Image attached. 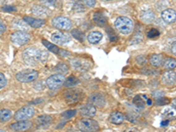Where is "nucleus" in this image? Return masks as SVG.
Segmentation results:
<instances>
[{
  "instance_id": "34",
  "label": "nucleus",
  "mask_w": 176,
  "mask_h": 132,
  "mask_svg": "<svg viewBox=\"0 0 176 132\" xmlns=\"http://www.w3.org/2000/svg\"><path fill=\"white\" fill-rule=\"evenodd\" d=\"M56 70L60 71V73H65L66 71H68V66L65 63H58L56 66Z\"/></svg>"
},
{
  "instance_id": "29",
  "label": "nucleus",
  "mask_w": 176,
  "mask_h": 132,
  "mask_svg": "<svg viewBox=\"0 0 176 132\" xmlns=\"http://www.w3.org/2000/svg\"><path fill=\"white\" fill-rule=\"evenodd\" d=\"M42 44H43L48 49H49V50L51 52H53V53H55V54H59L60 49H59L56 45H54V44H52L50 42L47 41L46 40H42Z\"/></svg>"
},
{
  "instance_id": "42",
  "label": "nucleus",
  "mask_w": 176,
  "mask_h": 132,
  "mask_svg": "<svg viewBox=\"0 0 176 132\" xmlns=\"http://www.w3.org/2000/svg\"><path fill=\"white\" fill-rule=\"evenodd\" d=\"M58 55H60V56H62V57H67V56L70 55V52L66 51V50H63V49H60Z\"/></svg>"
},
{
  "instance_id": "13",
  "label": "nucleus",
  "mask_w": 176,
  "mask_h": 132,
  "mask_svg": "<svg viewBox=\"0 0 176 132\" xmlns=\"http://www.w3.org/2000/svg\"><path fill=\"white\" fill-rule=\"evenodd\" d=\"M161 80L165 85H173L176 81V73L173 70H168L163 73Z\"/></svg>"
},
{
  "instance_id": "38",
  "label": "nucleus",
  "mask_w": 176,
  "mask_h": 132,
  "mask_svg": "<svg viewBox=\"0 0 176 132\" xmlns=\"http://www.w3.org/2000/svg\"><path fill=\"white\" fill-rule=\"evenodd\" d=\"M1 10L6 12H15V11H16V8H15V6H5L1 8Z\"/></svg>"
},
{
  "instance_id": "35",
  "label": "nucleus",
  "mask_w": 176,
  "mask_h": 132,
  "mask_svg": "<svg viewBox=\"0 0 176 132\" xmlns=\"http://www.w3.org/2000/svg\"><path fill=\"white\" fill-rule=\"evenodd\" d=\"M76 115V110L75 109H71V110H67L64 113H62V117L66 118V119H70L71 117H73L74 115Z\"/></svg>"
},
{
  "instance_id": "28",
  "label": "nucleus",
  "mask_w": 176,
  "mask_h": 132,
  "mask_svg": "<svg viewBox=\"0 0 176 132\" xmlns=\"http://www.w3.org/2000/svg\"><path fill=\"white\" fill-rule=\"evenodd\" d=\"M79 83V79H77L74 76H71V77H69L66 80L64 81L63 84H64V86H66V87H71V86H76V85H78Z\"/></svg>"
},
{
  "instance_id": "40",
  "label": "nucleus",
  "mask_w": 176,
  "mask_h": 132,
  "mask_svg": "<svg viewBox=\"0 0 176 132\" xmlns=\"http://www.w3.org/2000/svg\"><path fill=\"white\" fill-rule=\"evenodd\" d=\"M83 4L88 7H93L96 4V0H82Z\"/></svg>"
},
{
  "instance_id": "32",
  "label": "nucleus",
  "mask_w": 176,
  "mask_h": 132,
  "mask_svg": "<svg viewBox=\"0 0 176 132\" xmlns=\"http://www.w3.org/2000/svg\"><path fill=\"white\" fill-rule=\"evenodd\" d=\"M84 4L83 2L81 3V1H77L75 4H74L73 9L76 11L77 12H82L85 11V7H84Z\"/></svg>"
},
{
  "instance_id": "2",
  "label": "nucleus",
  "mask_w": 176,
  "mask_h": 132,
  "mask_svg": "<svg viewBox=\"0 0 176 132\" xmlns=\"http://www.w3.org/2000/svg\"><path fill=\"white\" fill-rule=\"evenodd\" d=\"M114 27L123 35L131 34L133 30V22L130 18L121 16L118 17L114 21Z\"/></svg>"
},
{
  "instance_id": "23",
  "label": "nucleus",
  "mask_w": 176,
  "mask_h": 132,
  "mask_svg": "<svg viewBox=\"0 0 176 132\" xmlns=\"http://www.w3.org/2000/svg\"><path fill=\"white\" fill-rule=\"evenodd\" d=\"M163 116L167 120H173L176 118V109L173 108H166L163 111Z\"/></svg>"
},
{
  "instance_id": "9",
  "label": "nucleus",
  "mask_w": 176,
  "mask_h": 132,
  "mask_svg": "<svg viewBox=\"0 0 176 132\" xmlns=\"http://www.w3.org/2000/svg\"><path fill=\"white\" fill-rule=\"evenodd\" d=\"M29 39H30V35L24 31H17V32H14L13 34H11V41L17 45H20V46L28 43Z\"/></svg>"
},
{
  "instance_id": "19",
  "label": "nucleus",
  "mask_w": 176,
  "mask_h": 132,
  "mask_svg": "<svg viewBox=\"0 0 176 132\" xmlns=\"http://www.w3.org/2000/svg\"><path fill=\"white\" fill-rule=\"evenodd\" d=\"M124 121V115L120 112H113L109 116V121L114 124H121Z\"/></svg>"
},
{
  "instance_id": "39",
  "label": "nucleus",
  "mask_w": 176,
  "mask_h": 132,
  "mask_svg": "<svg viewBox=\"0 0 176 132\" xmlns=\"http://www.w3.org/2000/svg\"><path fill=\"white\" fill-rule=\"evenodd\" d=\"M169 102V100L168 99H165L164 97H160L159 99H157V100H156V103L157 105H165V104H167Z\"/></svg>"
},
{
  "instance_id": "11",
  "label": "nucleus",
  "mask_w": 176,
  "mask_h": 132,
  "mask_svg": "<svg viewBox=\"0 0 176 132\" xmlns=\"http://www.w3.org/2000/svg\"><path fill=\"white\" fill-rule=\"evenodd\" d=\"M88 102H89V104H92L93 106L101 108L106 103V100L101 93L95 92V93H92L91 96L88 98Z\"/></svg>"
},
{
  "instance_id": "30",
  "label": "nucleus",
  "mask_w": 176,
  "mask_h": 132,
  "mask_svg": "<svg viewBox=\"0 0 176 132\" xmlns=\"http://www.w3.org/2000/svg\"><path fill=\"white\" fill-rule=\"evenodd\" d=\"M133 103L136 105L137 108H144V100H143V98L140 95H136L133 99Z\"/></svg>"
},
{
  "instance_id": "45",
  "label": "nucleus",
  "mask_w": 176,
  "mask_h": 132,
  "mask_svg": "<svg viewBox=\"0 0 176 132\" xmlns=\"http://www.w3.org/2000/svg\"><path fill=\"white\" fill-rule=\"evenodd\" d=\"M146 101H147L148 105H152V100H151L150 99H147V100H146Z\"/></svg>"
},
{
  "instance_id": "4",
  "label": "nucleus",
  "mask_w": 176,
  "mask_h": 132,
  "mask_svg": "<svg viewBox=\"0 0 176 132\" xmlns=\"http://www.w3.org/2000/svg\"><path fill=\"white\" fill-rule=\"evenodd\" d=\"M39 72L33 69H28L21 70L16 74V79L21 83H28L35 80L38 78Z\"/></svg>"
},
{
  "instance_id": "21",
  "label": "nucleus",
  "mask_w": 176,
  "mask_h": 132,
  "mask_svg": "<svg viewBox=\"0 0 176 132\" xmlns=\"http://www.w3.org/2000/svg\"><path fill=\"white\" fill-rule=\"evenodd\" d=\"M149 61H150L152 65H153L155 67H158L164 63V57L161 54H153L150 57Z\"/></svg>"
},
{
  "instance_id": "20",
  "label": "nucleus",
  "mask_w": 176,
  "mask_h": 132,
  "mask_svg": "<svg viewBox=\"0 0 176 132\" xmlns=\"http://www.w3.org/2000/svg\"><path fill=\"white\" fill-rule=\"evenodd\" d=\"M33 13L39 17H47L49 14V11L42 6H36L33 8Z\"/></svg>"
},
{
  "instance_id": "16",
  "label": "nucleus",
  "mask_w": 176,
  "mask_h": 132,
  "mask_svg": "<svg viewBox=\"0 0 176 132\" xmlns=\"http://www.w3.org/2000/svg\"><path fill=\"white\" fill-rule=\"evenodd\" d=\"M23 20L27 24H28L30 27L37 28H40L41 26H43L45 24V20L41 19H34V18L28 17V16H25L23 18Z\"/></svg>"
},
{
  "instance_id": "41",
  "label": "nucleus",
  "mask_w": 176,
  "mask_h": 132,
  "mask_svg": "<svg viewBox=\"0 0 176 132\" xmlns=\"http://www.w3.org/2000/svg\"><path fill=\"white\" fill-rule=\"evenodd\" d=\"M6 30V26L5 22L0 19V34H3Z\"/></svg>"
},
{
  "instance_id": "44",
  "label": "nucleus",
  "mask_w": 176,
  "mask_h": 132,
  "mask_svg": "<svg viewBox=\"0 0 176 132\" xmlns=\"http://www.w3.org/2000/svg\"><path fill=\"white\" fill-rule=\"evenodd\" d=\"M168 122H169V120H166L165 121H163L162 122H161V126H167L168 125Z\"/></svg>"
},
{
  "instance_id": "31",
  "label": "nucleus",
  "mask_w": 176,
  "mask_h": 132,
  "mask_svg": "<svg viewBox=\"0 0 176 132\" xmlns=\"http://www.w3.org/2000/svg\"><path fill=\"white\" fill-rule=\"evenodd\" d=\"M147 36L150 39H156L157 37L159 36V31L155 28L150 29L147 32Z\"/></svg>"
},
{
  "instance_id": "3",
  "label": "nucleus",
  "mask_w": 176,
  "mask_h": 132,
  "mask_svg": "<svg viewBox=\"0 0 176 132\" xmlns=\"http://www.w3.org/2000/svg\"><path fill=\"white\" fill-rule=\"evenodd\" d=\"M62 96H63L65 101H66L67 103H78V102H79L80 100H83V98H84V92H82L80 89H78V88L67 89V90H65V91L63 92Z\"/></svg>"
},
{
  "instance_id": "27",
  "label": "nucleus",
  "mask_w": 176,
  "mask_h": 132,
  "mask_svg": "<svg viewBox=\"0 0 176 132\" xmlns=\"http://www.w3.org/2000/svg\"><path fill=\"white\" fill-rule=\"evenodd\" d=\"M94 21H95V23L97 25H99V26H102L104 24L106 23V21H107V19H106V17L104 16V14H103L102 12H96L95 14H94Z\"/></svg>"
},
{
  "instance_id": "17",
  "label": "nucleus",
  "mask_w": 176,
  "mask_h": 132,
  "mask_svg": "<svg viewBox=\"0 0 176 132\" xmlns=\"http://www.w3.org/2000/svg\"><path fill=\"white\" fill-rule=\"evenodd\" d=\"M80 114L85 117H93L96 114V108L92 104L85 105L80 109Z\"/></svg>"
},
{
  "instance_id": "6",
  "label": "nucleus",
  "mask_w": 176,
  "mask_h": 132,
  "mask_svg": "<svg viewBox=\"0 0 176 132\" xmlns=\"http://www.w3.org/2000/svg\"><path fill=\"white\" fill-rule=\"evenodd\" d=\"M64 81H65V79H64L63 75H62L61 73H57V74H54L50 76L46 80V84H47V86L49 89L56 90L57 88H59L62 85H63Z\"/></svg>"
},
{
  "instance_id": "37",
  "label": "nucleus",
  "mask_w": 176,
  "mask_h": 132,
  "mask_svg": "<svg viewBox=\"0 0 176 132\" xmlns=\"http://www.w3.org/2000/svg\"><path fill=\"white\" fill-rule=\"evenodd\" d=\"M7 84V79H6V76L0 72V89H2L3 87H5Z\"/></svg>"
},
{
  "instance_id": "24",
  "label": "nucleus",
  "mask_w": 176,
  "mask_h": 132,
  "mask_svg": "<svg viewBox=\"0 0 176 132\" xmlns=\"http://www.w3.org/2000/svg\"><path fill=\"white\" fill-rule=\"evenodd\" d=\"M12 116L11 110L9 109H1L0 110V121L6 122L10 120Z\"/></svg>"
},
{
  "instance_id": "12",
  "label": "nucleus",
  "mask_w": 176,
  "mask_h": 132,
  "mask_svg": "<svg viewBox=\"0 0 176 132\" xmlns=\"http://www.w3.org/2000/svg\"><path fill=\"white\" fill-rule=\"evenodd\" d=\"M32 127V123L28 120L18 121L17 122L11 123L10 125V129L14 131H23L29 130Z\"/></svg>"
},
{
  "instance_id": "14",
  "label": "nucleus",
  "mask_w": 176,
  "mask_h": 132,
  "mask_svg": "<svg viewBox=\"0 0 176 132\" xmlns=\"http://www.w3.org/2000/svg\"><path fill=\"white\" fill-rule=\"evenodd\" d=\"M161 17L166 23H174L176 20V12L173 9H165L161 13Z\"/></svg>"
},
{
  "instance_id": "15",
  "label": "nucleus",
  "mask_w": 176,
  "mask_h": 132,
  "mask_svg": "<svg viewBox=\"0 0 176 132\" xmlns=\"http://www.w3.org/2000/svg\"><path fill=\"white\" fill-rule=\"evenodd\" d=\"M51 40L57 44H63V43L70 41V36L63 33L56 32L51 35Z\"/></svg>"
},
{
  "instance_id": "7",
  "label": "nucleus",
  "mask_w": 176,
  "mask_h": 132,
  "mask_svg": "<svg viewBox=\"0 0 176 132\" xmlns=\"http://www.w3.org/2000/svg\"><path fill=\"white\" fill-rule=\"evenodd\" d=\"M34 115V109L30 106L23 107L20 109H19L17 112L14 114L13 118L16 121L28 120L29 118L33 117Z\"/></svg>"
},
{
  "instance_id": "8",
  "label": "nucleus",
  "mask_w": 176,
  "mask_h": 132,
  "mask_svg": "<svg viewBox=\"0 0 176 132\" xmlns=\"http://www.w3.org/2000/svg\"><path fill=\"white\" fill-rule=\"evenodd\" d=\"M71 67L79 71H85L91 67L92 63L88 59L85 58H74L71 61Z\"/></svg>"
},
{
  "instance_id": "5",
  "label": "nucleus",
  "mask_w": 176,
  "mask_h": 132,
  "mask_svg": "<svg viewBox=\"0 0 176 132\" xmlns=\"http://www.w3.org/2000/svg\"><path fill=\"white\" fill-rule=\"evenodd\" d=\"M78 127L82 131H97L100 129L99 123L96 121L90 118H84L79 121Z\"/></svg>"
},
{
  "instance_id": "33",
  "label": "nucleus",
  "mask_w": 176,
  "mask_h": 132,
  "mask_svg": "<svg viewBox=\"0 0 176 132\" xmlns=\"http://www.w3.org/2000/svg\"><path fill=\"white\" fill-rule=\"evenodd\" d=\"M71 35H73L74 38H76L77 40H80V41H82V40H84V35H83V33H82L81 31H79V29H74V30H72Z\"/></svg>"
},
{
  "instance_id": "25",
  "label": "nucleus",
  "mask_w": 176,
  "mask_h": 132,
  "mask_svg": "<svg viewBox=\"0 0 176 132\" xmlns=\"http://www.w3.org/2000/svg\"><path fill=\"white\" fill-rule=\"evenodd\" d=\"M154 13L152 11H145L141 14V19L146 23H151L154 20Z\"/></svg>"
},
{
  "instance_id": "18",
  "label": "nucleus",
  "mask_w": 176,
  "mask_h": 132,
  "mask_svg": "<svg viewBox=\"0 0 176 132\" xmlns=\"http://www.w3.org/2000/svg\"><path fill=\"white\" fill-rule=\"evenodd\" d=\"M102 34L99 31H93V32H91L88 36H87V40L88 41L92 43V44H97L99 43L101 39H102Z\"/></svg>"
},
{
  "instance_id": "26",
  "label": "nucleus",
  "mask_w": 176,
  "mask_h": 132,
  "mask_svg": "<svg viewBox=\"0 0 176 132\" xmlns=\"http://www.w3.org/2000/svg\"><path fill=\"white\" fill-rule=\"evenodd\" d=\"M164 67L166 70H174L176 68V59L168 57L164 60Z\"/></svg>"
},
{
  "instance_id": "1",
  "label": "nucleus",
  "mask_w": 176,
  "mask_h": 132,
  "mask_svg": "<svg viewBox=\"0 0 176 132\" xmlns=\"http://www.w3.org/2000/svg\"><path fill=\"white\" fill-rule=\"evenodd\" d=\"M23 59L29 65H34L38 63H42L47 60L48 53L37 48H28L22 54Z\"/></svg>"
},
{
  "instance_id": "43",
  "label": "nucleus",
  "mask_w": 176,
  "mask_h": 132,
  "mask_svg": "<svg viewBox=\"0 0 176 132\" xmlns=\"http://www.w3.org/2000/svg\"><path fill=\"white\" fill-rule=\"evenodd\" d=\"M172 52L176 56V41H174V42L172 44Z\"/></svg>"
},
{
  "instance_id": "10",
  "label": "nucleus",
  "mask_w": 176,
  "mask_h": 132,
  "mask_svg": "<svg viewBox=\"0 0 176 132\" xmlns=\"http://www.w3.org/2000/svg\"><path fill=\"white\" fill-rule=\"evenodd\" d=\"M52 24L55 28L60 30H69L71 28V19L66 17L58 16L52 19Z\"/></svg>"
},
{
  "instance_id": "22",
  "label": "nucleus",
  "mask_w": 176,
  "mask_h": 132,
  "mask_svg": "<svg viewBox=\"0 0 176 132\" xmlns=\"http://www.w3.org/2000/svg\"><path fill=\"white\" fill-rule=\"evenodd\" d=\"M51 117H50L49 115H40V116H38V118L36 119L38 126L41 127L49 125V124L51 122Z\"/></svg>"
},
{
  "instance_id": "46",
  "label": "nucleus",
  "mask_w": 176,
  "mask_h": 132,
  "mask_svg": "<svg viewBox=\"0 0 176 132\" xmlns=\"http://www.w3.org/2000/svg\"><path fill=\"white\" fill-rule=\"evenodd\" d=\"M173 106H174V108L176 109V99L175 100H173Z\"/></svg>"
},
{
  "instance_id": "36",
  "label": "nucleus",
  "mask_w": 176,
  "mask_h": 132,
  "mask_svg": "<svg viewBox=\"0 0 176 132\" xmlns=\"http://www.w3.org/2000/svg\"><path fill=\"white\" fill-rule=\"evenodd\" d=\"M59 0H41V2L46 6H56Z\"/></svg>"
}]
</instances>
